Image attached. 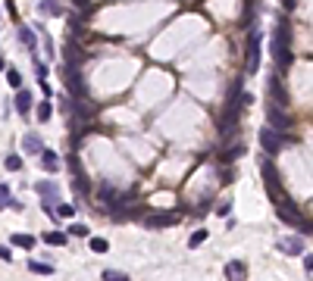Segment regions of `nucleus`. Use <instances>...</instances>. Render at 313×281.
<instances>
[{"label":"nucleus","instance_id":"9d476101","mask_svg":"<svg viewBox=\"0 0 313 281\" xmlns=\"http://www.w3.org/2000/svg\"><path fill=\"white\" fill-rule=\"evenodd\" d=\"M270 94H273V103H276V107H288V94H285V88H282V75H279V72L270 78Z\"/></svg>","mask_w":313,"mask_h":281},{"label":"nucleus","instance_id":"c85d7f7f","mask_svg":"<svg viewBox=\"0 0 313 281\" xmlns=\"http://www.w3.org/2000/svg\"><path fill=\"white\" fill-rule=\"evenodd\" d=\"M13 206V197H9V187L0 184V209H9Z\"/></svg>","mask_w":313,"mask_h":281},{"label":"nucleus","instance_id":"b1692460","mask_svg":"<svg viewBox=\"0 0 313 281\" xmlns=\"http://www.w3.org/2000/svg\"><path fill=\"white\" fill-rule=\"evenodd\" d=\"M6 85L13 88V91H19V88H22V72H19V69H13V66L6 69Z\"/></svg>","mask_w":313,"mask_h":281},{"label":"nucleus","instance_id":"58836bf2","mask_svg":"<svg viewBox=\"0 0 313 281\" xmlns=\"http://www.w3.org/2000/svg\"><path fill=\"white\" fill-rule=\"evenodd\" d=\"M3 69H6V63H3V56H0V72H3Z\"/></svg>","mask_w":313,"mask_h":281},{"label":"nucleus","instance_id":"423d86ee","mask_svg":"<svg viewBox=\"0 0 313 281\" xmlns=\"http://www.w3.org/2000/svg\"><path fill=\"white\" fill-rule=\"evenodd\" d=\"M276 213H279L282 222H288V225H295V228H304V225H307L304 216L298 213V206H295L292 200H279V209H276Z\"/></svg>","mask_w":313,"mask_h":281},{"label":"nucleus","instance_id":"ddd939ff","mask_svg":"<svg viewBox=\"0 0 313 281\" xmlns=\"http://www.w3.org/2000/svg\"><path fill=\"white\" fill-rule=\"evenodd\" d=\"M34 191H38L47 203H53L56 194H60V187H56V181H38V184H34Z\"/></svg>","mask_w":313,"mask_h":281},{"label":"nucleus","instance_id":"4be33fe9","mask_svg":"<svg viewBox=\"0 0 313 281\" xmlns=\"http://www.w3.org/2000/svg\"><path fill=\"white\" fill-rule=\"evenodd\" d=\"M44 241H47L50 247H66V241H69V238H66L63 231H47V234H44Z\"/></svg>","mask_w":313,"mask_h":281},{"label":"nucleus","instance_id":"e433bc0d","mask_svg":"<svg viewBox=\"0 0 313 281\" xmlns=\"http://www.w3.org/2000/svg\"><path fill=\"white\" fill-rule=\"evenodd\" d=\"M232 213V203H219V216H229Z\"/></svg>","mask_w":313,"mask_h":281},{"label":"nucleus","instance_id":"7c9ffc66","mask_svg":"<svg viewBox=\"0 0 313 281\" xmlns=\"http://www.w3.org/2000/svg\"><path fill=\"white\" fill-rule=\"evenodd\" d=\"M53 213H56V216H63V219H72V216H75V206H69V203H60V206L53 209Z\"/></svg>","mask_w":313,"mask_h":281},{"label":"nucleus","instance_id":"5701e85b","mask_svg":"<svg viewBox=\"0 0 313 281\" xmlns=\"http://www.w3.org/2000/svg\"><path fill=\"white\" fill-rule=\"evenodd\" d=\"M13 244L22 247V250H34V244H38V241H34L31 234H13Z\"/></svg>","mask_w":313,"mask_h":281},{"label":"nucleus","instance_id":"c756f323","mask_svg":"<svg viewBox=\"0 0 313 281\" xmlns=\"http://www.w3.org/2000/svg\"><path fill=\"white\" fill-rule=\"evenodd\" d=\"M107 247H110L107 238H91V250L94 253H107Z\"/></svg>","mask_w":313,"mask_h":281},{"label":"nucleus","instance_id":"2eb2a0df","mask_svg":"<svg viewBox=\"0 0 313 281\" xmlns=\"http://www.w3.org/2000/svg\"><path fill=\"white\" fill-rule=\"evenodd\" d=\"M19 41H22V47H25V50L38 53V41H34V31H31L28 25H19Z\"/></svg>","mask_w":313,"mask_h":281},{"label":"nucleus","instance_id":"4468645a","mask_svg":"<svg viewBox=\"0 0 313 281\" xmlns=\"http://www.w3.org/2000/svg\"><path fill=\"white\" fill-rule=\"evenodd\" d=\"M41 169L44 172H56V169H60V156H56L53 150H47V147L41 150Z\"/></svg>","mask_w":313,"mask_h":281},{"label":"nucleus","instance_id":"aec40b11","mask_svg":"<svg viewBox=\"0 0 313 281\" xmlns=\"http://www.w3.org/2000/svg\"><path fill=\"white\" fill-rule=\"evenodd\" d=\"M241 153H245V144H232V147L223 150V156H219V159H223V162H232V159H238Z\"/></svg>","mask_w":313,"mask_h":281},{"label":"nucleus","instance_id":"cd10ccee","mask_svg":"<svg viewBox=\"0 0 313 281\" xmlns=\"http://www.w3.org/2000/svg\"><path fill=\"white\" fill-rule=\"evenodd\" d=\"M3 166H6L9 172H19V169H22V156H19V153H9V156L3 159Z\"/></svg>","mask_w":313,"mask_h":281},{"label":"nucleus","instance_id":"9b49d317","mask_svg":"<svg viewBox=\"0 0 313 281\" xmlns=\"http://www.w3.org/2000/svg\"><path fill=\"white\" fill-rule=\"evenodd\" d=\"M13 103H16V113H19V116H28V113H31V103H34L31 91L19 88V91H16V100H13Z\"/></svg>","mask_w":313,"mask_h":281},{"label":"nucleus","instance_id":"dca6fc26","mask_svg":"<svg viewBox=\"0 0 313 281\" xmlns=\"http://www.w3.org/2000/svg\"><path fill=\"white\" fill-rule=\"evenodd\" d=\"M245 275H248V266L241 263V260H232V263H226V278L238 281V278H245Z\"/></svg>","mask_w":313,"mask_h":281},{"label":"nucleus","instance_id":"f704fd0d","mask_svg":"<svg viewBox=\"0 0 313 281\" xmlns=\"http://www.w3.org/2000/svg\"><path fill=\"white\" fill-rule=\"evenodd\" d=\"M44 50H47V56H56V53H53V41L47 38V34H44Z\"/></svg>","mask_w":313,"mask_h":281},{"label":"nucleus","instance_id":"473e14b6","mask_svg":"<svg viewBox=\"0 0 313 281\" xmlns=\"http://www.w3.org/2000/svg\"><path fill=\"white\" fill-rule=\"evenodd\" d=\"M69 234H75V238H85V234H88V225H69Z\"/></svg>","mask_w":313,"mask_h":281},{"label":"nucleus","instance_id":"393cba45","mask_svg":"<svg viewBox=\"0 0 313 281\" xmlns=\"http://www.w3.org/2000/svg\"><path fill=\"white\" fill-rule=\"evenodd\" d=\"M28 269H31V272H38V275H53V266H50V263H38V260H31Z\"/></svg>","mask_w":313,"mask_h":281},{"label":"nucleus","instance_id":"6ab92c4d","mask_svg":"<svg viewBox=\"0 0 313 281\" xmlns=\"http://www.w3.org/2000/svg\"><path fill=\"white\" fill-rule=\"evenodd\" d=\"M38 9L44 16H63V6H56V0H41Z\"/></svg>","mask_w":313,"mask_h":281},{"label":"nucleus","instance_id":"7ed1b4c3","mask_svg":"<svg viewBox=\"0 0 313 281\" xmlns=\"http://www.w3.org/2000/svg\"><path fill=\"white\" fill-rule=\"evenodd\" d=\"M260 147H263L266 156H276V153L285 147V135L276 132L273 125H266V128H260Z\"/></svg>","mask_w":313,"mask_h":281},{"label":"nucleus","instance_id":"6e6552de","mask_svg":"<svg viewBox=\"0 0 313 281\" xmlns=\"http://www.w3.org/2000/svg\"><path fill=\"white\" fill-rule=\"evenodd\" d=\"M63 60H66V63H75V66H82V63L88 60V53L82 50V44H78L75 38H66V44H63Z\"/></svg>","mask_w":313,"mask_h":281},{"label":"nucleus","instance_id":"2f4dec72","mask_svg":"<svg viewBox=\"0 0 313 281\" xmlns=\"http://www.w3.org/2000/svg\"><path fill=\"white\" fill-rule=\"evenodd\" d=\"M103 278H107V281H129V275H125V272H116V269H107V272H103Z\"/></svg>","mask_w":313,"mask_h":281},{"label":"nucleus","instance_id":"a211bd4d","mask_svg":"<svg viewBox=\"0 0 313 281\" xmlns=\"http://www.w3.org/2000/svg\"><path fill=\"white\" fill-rule=\"evenodd\" d=\"M279 250H282V253H288V256H298L301 250H304V241H301V238H288V241H282V244H279Z\"/></svg>","mask_w":313,"mask_h":281},{"label":"nucleus","instance_id":"20e7f679","mask_svg":"<svg viewBox=\"0 0 313 281\" xmlns=\"http://www.w3.org/2000/svg\"><path fill=\"white\" fill-rule=\"evenodd\" d=\"M260 172H263V181H266V187H270V197L273 200H282V191H279V172H276V166H273V156H260Z\"/></svg>","mask_w":313,"mask_h":281},{"label":"nucleus","instance_id":"a878e982","mask_svg":"<svg viewBox=\"0 0 313 281\" xmlns=\"http://www.w3.org/2000/svg\"><path fill=\"white\" fill-rule=\"evenodd\" d=\"M50 113H53L50 100H41V103H38V122H47V119H50Z\"/></svg>","mask_w":313,"mask_h":281},{"label":"nucleus","instance_id":"f257e3e1","mask_svg":"<svg viewBox=\"0 0 313 281\" xmlns=\"http://www.w3.org/2000/svg\"><path fill=\"white\" fill-rule=\"evenodd\" d=\"M273 60H276V72L279 75L292 66V25H288L285 16H279L276 31H273Z\"/></svg>","mask_w":313,"mask_h":281},{"label":"nucleus","instance_id":"bb28decb","mask_svg":"<svg viewBox=\"0 0 313 281\" xmlns=\"http://www.w3.org/2000/svg\"><path fill=\"white\" fill-rule=\"evenodd\" d=\"M207 234H210V231H207V228H198V231H194V234H191V238H188V247H201V244L207 241Z\"/></svg>","mask_w":313,"mask_h":281},{"label":"nucleus","instance_id":"4c0bfd02","mask_svg":"<svg viewBox=\"0 0 313 281\" xmlns=\"http://www.w3.org/2000/svg\"><path fill=\"white\" fill-rule=\"evenodd\" d=\"M282 6H285V9H288V13H292V9H295V6H298V0H282Z\"/></svg>","mask_w":313,"mask_h":281},{"label":"nucleus","instance_id":"f8f14e48","mask_svg":"<svg viewBox=\"0 0 313 281\" xmlns=\"http://www.w3.org/2000/svg\"><path fill=\"white\" fill-rule=\"evenodd\" d=\"M22 150H25V153H31V156H38L41 150H44V140L34 135V132H28L25 138H22Z\"/></svg>","mask_w":313,"mask_h":281},{"label":"nucleus","instance_id":"c9c22d12","mask_svg":"<svg viewBox=\"0 0 313 281\" xmlns=\"http://www.w3.org/2000/svg\"><path fill=\"white\" fill-rule=\"evenodd\" d=\"M304 272H313V253L304 256Z\"/></svg>","mask_w":313,"mask_h":281},{"label":"nucleus","instance_id":"f03ea898","mask_svg":"<svg viewBox=\"0 0 313 281\" xmlns=\"http://www.w3.org/2000/svg\"><path fill=\"white\" fill-rule=\"evenodd\" d=\"M60 72H63V81H66L69 94H72L75 100H85V97H88V88L82 85V66H75V63H66V60H63Z\"/></svg>","mask_w":313,"mask_h":281},{"label":"nucleus","instance_id":"f3484780","mask_svg":"<svg viewBox=\"0 0 313 281\" xmlns=\"http://www.w3.org/2000/svg\"><path fill=\"white\" fill-rule=\"evenodd\" d=\"M31 63H34V75H38V81H41L44 94H50V88H47V63H41V60H38V53L31 56Z\"/></svg>","mask_w":313,"mask_h":281},{"label":"nucleus","instance_id":"1a4fd4ad","mask_svg":"<svg viewBox=\"0 0 313 281\" xmlns=\"http://www.w3.org/2000/svg\"><path fill=\"white\" fill-rule=\"evenodd\" d=\"M169 225H179V213H154L144 219V228H169Z\"/></svg>","mask_w":313,"mask_h":281},{"label":"nucleus","instance_id":"412c9836","mask_svg":"<svg viewBox=\"0 0 313 281\" xmlns=\"http://www.w3.org/2000/svg\"><path fill=\"white\" fill-rule=\"evenodd\" d=\"M119 197H122V194H119V191H113L110 184H103V187H100V200L107 203V206H113L116 200H119Z\"/></svg>","mask_w":313,"mask_h":281},{"label":"nucleus","instance_id":"39448f33","mask_svg":"<svg viewBox=\"0 0 313 281\" xmlns=\"http://www.w3.org/2000/svg\"><path fill=\"white\" fill-rule=\"evenodd\" d=\"M245 69L254 75L260 69V31H251L248 34V60H245Z\"/></svg>","mask_w":313,"mask_h":281},{"label":"nucleus","instance_id":"0eeeda50","mask_svg":"<svg viewBox=\"0 0 313 281\" xmlns=\"http://www.w3.org/2000/svg\"><path fill=\"white\" fill-rule=\"evenodd\" d=\"M266 122H270L276 132H288V128H292V119H288V116L282 113V107H276V103H270V107H266Z\"/></svg>","mask_w":313,"mask_h":281},{"label":"nucleus","instance_id":"72a5a7b5","mask_svg":"<svg viewBox=\"0 0 313 281\" xmlns=\"http://www.w3.org/2000/svg\"><path fill=\"white\" fill-rule=\"evenodd\" d=\"M0 260H3V263H13V253H9V247H0Z\"/></svg>","mask_w":313,"mask_h":281}]
</instances>
